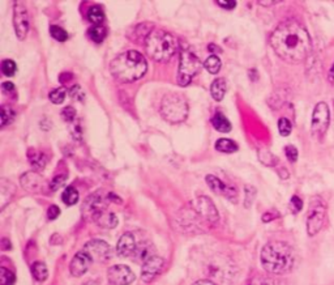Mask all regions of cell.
Listing matches in <instances>:
<instances>
[{"mask_svg": "<svg viewBox=\"0 0 334 285\" xmlns=\"http://www.w3.org/2000/svg\"><path fill=\"white\" fill-rule=\"evenodd\" d=\"M291 122L288 121L287 118H281L278 121V130H280V134L282 136H288L291 134Z\"/></svg>", "mask_w": 334, "mask_h": 285, "instance_id": "e575fe53", "label": "cell"}, {"mask_svg": "<svg viewBox=\"0 0 334 285\" xmlns=\"http://www.w3.org/2000/svg\"><path fill=\"white\" fill-rule=\"evenodd\" d=\"M197 212L204 220L210 224H217L219 221V214L214 203L208 196H200L197 199Z\"/></svg>", "mask_w": 334, "mask_h": 285, "instance_id": "5bb4252c", "label": "cell"}, {"mask_svg": "<svg viewBox=\"0 0 334 285\" xmlns=\"http://www.w3.org/2000/svg\"><path fill=\"white\" fill-rule=\"evenodd\" d=\"M88 20L92 22V24H96V25H100V24L103 22L104 13L100 5H93V7L89 8Z\"/></svg>", "mask_w": 334, "mask_h": 285, "instance_id": "d4e9b609", "label": "cell"}, {"mask_svg": "<svg viewBox=\"0 0 334 285\" xmlns=\"http://www.w3.org/2000/svg\"><path fill=\"white\" fill-rule=\"evenodd\" d=\"M64 182H66V177H63V176L55 177L54 179L51 180V183H50L51 190H52V191L58 190L59 187H62V186L64 185Z\"/></svg>", "mask_w": 334, "mask_h": 285, "instance_id": "60d3db41", "label": "cell"}, {"mask_svg": "<svg viewBox=\"0 0 334 285\" xmlns=\"http://www.w3.org/2000/svg\"><path fill=\"white\" fill-rule=\"evenodd\" d=\"M161 114L170 123H180L188 117L187 101L178 93H168L161 102Z\"/></svg>", "mask_w": 334, "mask_h": 285, "instance_id": "5b68a950", "label": "cell"}, {"mask_svg": "<svg viewBox=\"0 0 334 285\" xmlns=\"http://www.w3.org/2000/svg\"><path fill=\"white\" fill-rule=\"evenodd\" d=\"M193 285H216V284L209 280H199V281H196Z\"/></svg>", "mask_w": 334, "mask_h": 285, "instance_id": "f6af8a7d", "label": "cell"}, {"mask_svg": "<svg viewBox=\"0 0 334 285\" xmlns=\"http://www.w3.org/2000/svg\"><path fill=\"white\" fill-rule=\"evenodd\" d=\"M216 149L222 153H234L238 151V144L231 139L222 138L216 142Z\"/></svg>", "mask_w": 334, "mask_h": 285, "instance_id": "7402d4cb", "label": "cell"}, {"mask_svg": "<svg viewBox=\"0 0 334 285\" xmlns=\"http://www.w3.org/2000/svg\"><path fill=\"white\" fill-rule=\"evenodd\" d=\"M88 34L89 38L92 39L93 42L102 43V41H103L104 37H106V30H104L103 26L94 25L88 30Z\"/></svg>", "mask_w": 334, "mask_h": 285, "instance_id": "83f0119b", "label": "cell"}, {"mask_svg": "<svg viewBox=\"0 0 334 285\" xmlns=\"http://www.w3.org/2000/svg\"><path fill=\"white\" fill-rule=\"evenodd\" d=\"M84 285H98L97 283H94V281H88V283H85Z\"/></svg>", "mask_w": 334, "mask_h": 285, "instance_id": "c3c4849f", "label": "cell"}, {"mask_svg": "<svg viewBox=\"0 0 334 285\" xmlns=\"http://www.w3.org/2000/svg\"><path fill=\"white\" fill-rule=\"evenodd\" d=\"M221 66H222L221 59L218 58L217 55H210V56L205 60V63H204V67L206 68V71L210 72V73H213V75H216V73L219 72Z\"/></svg>", "mask_w": 334, "mask_h": 285, "instance_id": "4316f807", "label": "cell"}, {"mask_svg": "<svg viewBox=\"0 0 334 285\" xmlns=\"http://www.w3.org/2000/svg\"><path fill=\"white\" fill-rule=\"evenodd\" d=\"M1 89H3V92H7V93H11L15 90V85L11 83V81H5V83H3L1 84Z\"/></svg>", "mask_w": 334, "mask_h": 285, "instance_id": "ee69618b", "label": "cell"}, {"mask_svg": "<svg viewBox=\"0 0 334 285\" xmlns=\"http://www.w3.org/2000/svg\"><path fill=\"white\" fill-rule=\"evenodd\" d=\"M206 183H208V186L210 187V190H212L213 193L225 195V196L229 197V199H235V196H236V191H235V189L225 185V183L216 176H206Z\"/></svg>", "mask_w": 334, "mask_h": 285, "instance_id": "e0dca14e", "label": "cell"}, {"mask_svg": "<svg viewBox=\"0 0 334 285\" xmlns=\"http://www.w3.org/2000/svg\"><path fill=\"white\" fill-rule=\"evenodd\" d=\"M28 156H29L30 164H32V166H33L34 169H38V170H39V169H43L46 166L47 160L46 157H45V155L41 153V152L35 151V149H30V151L28 152Z\"/></svg>", "mask_w": 334, "mask_h": 285, "instance_id": "603a6c76", "label": "cell"}, {"mask_svg": "<svg viewBox=\"0 0 334 285\" xmlns=\"http://www.w3.org/2000/svg\"><path fill=\"white\" fill-rule=\"evenodd\" d=\"M13 25L16 30V36L18 39H24L29 32V15L25 5L21 1H15L13 7Z\"/></svg>", "mask_w": 334, "mask_h": 285, "instance_id": "8fae6325", "label": "cell"}, {"mask_svg": "<svg viewBox=\"0 0 334 285\" xmlns=\"http://www.w3.org/2000/svg\"><path fill=\"white\" fill-rule=\"evenodd\" d=\"M148 63L138 51L130 50L119 54L110 63V72L120 83H134L146 73Z\"/></svg>", "mask_w": 334, "mask_h": 285, "instance_id": "3957f363", "label": "cell"}, {"mask_svg": "<svg viewBox=\"0 0 334 285\" xmlns=\"http://www.w3.org/2000/svg\"><path fill=\"white\" fill-rule=\"evenodd\" d=\"M97 222V225H100V228L104 229H113L117 225V214L110 212V211H103L93 218Z\"/></svg>", "mask_w": 334, "mask_h": 285, "instance_id": "d6986e66", "label": "cell"}, {"mask_svg": "<svg viewBox=\"0 0 334 285\" xmlns=\"http://www.w3.org/2000/svg\"><path fill=\"white\" fill-rule=\"evenodd\" d=\"M260 260L264 269L271 275H284L290 272L295 263V254L286 242H269L261 250Z\"/></svg>", "mask_w": 334, "mask_h": 285, "instance_id": "7a4b0ae2", "label": "cell"}, {"mask_svg": "<svg viewBox=\"0 0 334 285\" xmlns=\"http://www.w3.org/2000/svg\"><path fill=\"white\" fill-rule=\"evenodd\" d=\"M62 199L67 206H73L79 201V191L75 187H67L63 193Z\"/></svg>", "mask_w": 334, "mask_h": 285, "instance_id": "f1b7e54d", "label": "cell"}, {"mask_svg": "<svg viewBox=\"0 0 334 285\" xmlns=\"http://www.w3.org/2000/svg\"><path fill=\"white\" fill-rule=\"evenodd\" d=\"M66 96H67V90L63 88H58V89H54L52 92L50 93V101L52 102V104H56V105H59V104H63V101L66 100Z\"/></svg>", "mask_w": 334, "mask_h": 285, "instance_id": "4dcf8cb0", "label": "cell"}, {"mask_svg": "<svg viewBox=\"0 0 334 285\" xmlns=\"http://www.w3.org/2000/svg\"><path fill=\"white\" fill-rule=\"evenodd\" d=\"M117 196H114L113 194H104L102 190H100L98 193L93 194L86 199L85 204H84L83 210L86 214H92V217L94 218L98 214L106 211V207L109 204V201L111 199H115Z\"/></svg>", "mask_w": 334, "mask_h": 285, "instance_id": "9c48e42d", "label": "cell"}, {"mask_svg": "<svg viewBox=\"0 0 334 285\" xmlns=\"http://www.w3.org/2000/svg\"><path fill=\"white\" fill-rule=\"evenodd\" d=\"M59 214H60V210H59V207L56 206H51L50 208H49V211H47V217H49V220H55Z\"/></svg>", "mask_w": 334, "mask_h": 285, "instance_id": "b9f144b4", "label": "cell"}, {"mask_svg": "<svg viewBox=\"0 0 334 285\" xmlns=\"http://www.w3.org/2000/svg\"><path fill=\"white\" fill-rule=\"evenodd\" d=\"M107 277L113 285H130L136 279L134 271L124 264H117L110 267L107 271Z\"/></svg>", "mask_w": 334, "mask_h": 285, "instance_id": "7c38bea8", "label": "cell"}, {"mask_svg": "<svg viewBox=\"0 0 334 285\" xmlns=\"http://www.w3.org/2000/svg\"><path fill=\"white\" fill-rule=\"evenodd\" d=\"M256 196V189L252 186H246V207H250Z\"/></svg>", "mask_w": 334, "mask_h": 285, "instance_id": "8d00e7d4", "label": "cell"}, {"mask_svg": "<svg viewBox=\"0 0 334 285\" xmlns=\"http://www.w3.org/2000/svg\"><path fill=\"white\" fill-rule=\"evenodd\" d=\"M212 125L214 128L219 132H230L231 131V123L227 121V118L221 113H217L212 119Z\"/></svg>", "mask_w": 334, "mask_h": 285, "instance_id": "cb8c5ba5", "label": "cell"}, {"mask_svg": "<svg viewBox=\"0 0 334 285\" xmlns=\"http://www.w3.org/2000/svg\"><path fill=\"white\" fill-rule=\"evenodd\" d=\"M50 33H51V36H52V38H55V39L59 41V42H64V41H67L68 33L66 32V30L63 29V28H60V26L51 25Z\"/></svg>", "mask_w": 334, "mask_h": 285, "instance_id": "1f68e13d", "label": "cell"}, {"mask_svg": "<svg viewBox=\"0 0 334 285\" xmlns=\"http://www.w3.org/2000/svg\"><path fill=\"white\" fill-rule=\"evenodd\" d=\"M21 185L26 191L39 193L42 187H43V178L38 173L28 172L21 177Z\"/></svg>", "mask_w": 334, "mask_h": 285, "instance_id": "ac0fdd59", "label": "cell"}, {"mask_svg": "<svg viewBox=\"0 0 334 285\" xmlns=\"http://www.w3.org/2000/svg\"><path fill=\"white\" fill-rule=\"evenodd\" d=\"M226 90H227V84H226V80L219 77V79H216L212 83V87H210V93H212V97H213L216 101H222L223 97L226 94Z\"/></svg>", "mask_w": 334, "mask_h": 285, "instance_id": "44dd1931", "label": "cell"}, {"mask_svg": "<svg viewBox=\"0 0 334 285\" xmlns=\"http://www.w3.org/2000/svg\"><path fill=\"white\" fill-rule=\"evenodd\" d=\"M62 115L64 117V119H66V121L72 122L76 117V110L73 109V107H71V106H67V107H64V109H63Z\"/></svg>", "mask_w": 334, "mask_h": 285, "instance_id": "ab89813d", "label": "cell"}, {"mask_svg": "<svg viewBox=\"0 0 334 285\" xmlns=\"http://www.w3.org/2000/svg\"><path fill=\"white\" fill-rule=\"evenodd\" d=\"M13 118H15V111L9 106H3L1 107V127L4 128L5 126H8L13 121Z\"/></svg>", "mask_w": 334, "mask_h": 285, "instance_id": "d6a6232c", "label": "cell"}, {"mask_svg": "<svg viewBox=\"0 0 334 285\" xmlns=\"http://www.w3.org/2000/svg\"><path fill=\"white\" fill-rule=\"evenodd\" d=\"M15 186L12 183H9L7 179L1 180L0 185V199H1V210H4V207L11 201V197L15 195Z\"/></svg>", "mask_w": 334, "mask_h": 285, "instance_id": "ffe728a7", "label": "cell"}, {"mask_svg": "<svg viewBox=\"0 0 334 285\" xmlns=\"http://www.w3.org/2000/svg\"><path fill=\"white\" fill-rule=\"evenodd\" d=\"M330 123V111L325 102H318L315 106L312 114V134L316 138H321L325 134Z\"/></svg>", "mask_w": 334, "mask_h": 285, "instance_id": "ba28073f", "label": "cell"}, {"mask_svg": "<svg viewBox=\"0 0 334 285\" xmlns=\"http://www.w3.org/2000/svg\"><path fill=\"white\" fill-rule=\"evenodd\" d=\"M270 45L281 59L288 63H301L311 51V37L301 24L287 20L271 33Z\"/></svg>", "mask_w": 334, "mask_h": 285, "instance_id": "6da1fadb", "label": "cell"}, {"mask_svg": "<svg viewBox=\"0 0 334 285\" xmlns=\"http://www.w3.org/2000/svg\"><path fill=\"white\" fill-rule=\"evenodd\" d=\"M163 264H165V260L161 258V256L153 255L151 258L144 262V266H142L141 269V279L144 283H150L157 277L163 268Z\"/></svg>", "mask_w": 334, "mask_h": 285, "instance_id": "4fadbf2b", "label": "cell"}, {"mask_svg": "<svg viewBox=\"0 0 334 285\" xmlns=\"http://www.w3.org/2000/svg\"><path fill=\"white\" fill-rule=\"evenodd\" d=\"M92 262L93 260L89 258V255H86L84 251L77 252L75 258L72 259L71 264H69V271H71L73 276H81V275H84V273L88 271Z\"/></svg>", "mask_w": 334, "mask_h": 285, "instance_id": "9a60e30c", "label": "cell"}, {"mask_svg": "<svg viewBox=\"0 0 334 285\" xmlns=\"http://www.w3.org/2000/svg\"><path fill=\"white\" fill-rule=\"evenodd\" d=\"M217 3L219 7H222V8L225 9H233L235 8V5H236V1H234V0H231V1H227V0H218Z\"/></svg>", "mask_w": 334, "mask_h": 285, "instance_id": "7bdbcfd3", "label": "cell"}, {"mask_svg": "<svg viewBox=\"0 0 334 285\" xmlns=\"http://www.w3.org/2000/svg\"><path fill=\"white\" fill-rule=\"evenodd\" d=\"M138 243L136 242V238L132 233H125L120 237L119 242H117V254L123 258L125 256H131L132 254H134L136 249H137Z\"/></svg>", "mask_w": 334, "mask_h": 285, "instance_id": "2e32d148", "label": "cell"}, {"mask_svg": "<svg viewBox=\"0 0 334 285\" xmlns=\"http://www.w3.org/2000/svg\"><path fill=\"white\" fill-rule=\"evenodd\" d=\"M86 255H89V258L92 260H96V262H104L111 258V254H113V250H111V246L109 243L104 242V241H100V239H93V241H89L85 246H84L83 250Z\"/></svg>", "mask_w": 334, "mask_h": 285, "instance_id": "30bf717a", "label": "cell"}, {"mask_svg": "<svg viewBox=\"0 0 334 285\" xmlns=\"http://www.w3.org/2000/svg\"><path fill=\"white\" fill-rule=\"evenodd\" d=\"M250 285H278V283L271 277L255 276L250 281Z\"/></svg>", "mask_w": 334, "mask_h": 285, "instance_id": "d590c367", "label": "cell"}, {"mask_svg": "<svg viewBox=\"0 0 334 285\" xmlns=\"http://www.w3.org/2000/svg\"><path fill=\"white\" fill-rule=\"evenodd\" d=\"M290 207L294 214H298L299 211L303 208V201H301V197L298 196H292L291 197V203H290Z\"/></svg>", "mask_w": 334, "mask_h": 285, "instance_id": "f35d334b", "label": "cell"}, {"mask_svg": "<svg viewBox=\"0 0 334 285\" xmlns=\"http://www.w3.org/2000/svg\"><path fill=\"white\" fill-rule=\"evenodd\" d=\"M326 220V203L321 196H313L307 214V233L313 237L321 231Z\"/></svg>", "mask_w": 334, "mask_h": 285, "instance_id": "52a82bcc", "label": "cell"}, {"mask_svg": "<svg viewBox=\"0 0 334 285\" xmlns=\"http://www.w3.org/2000/svg\"><path fill=\"white\" fill-rule=\"evenodd\" d=\"M32 272H33V276L35 277V280L38 281H45L49 276V271H47L46 264L42 263V262H35V263L32 266Z\"/></svg>", "mask_w": 334, "mask_h": 285, "instance_id": "484cf974", "label": "cell"}, {"mask_svg": "<svg viewBox=\"0 0 334 285\" xmlns=\"http://www.w3.org/2000/svg\"><path fill=\"white\" fill-rule=\"evenodd\" d=\"M330 80H332V83H334V66L332 68V71H330Z\"/></svg>", "mask_w": 334, "mask_h": 285, "instance_id": "7dc6e473", "label": "cell"}, {"mask_svg": "<svg viewBox=\"0 0 334 285\" xmlns=\"http://www.w3.org/2000/svg\"><path fill=\"white\" fill-rule=\"evenodd\" d=\"M284 153L287 156V159L291 161V162H295L298 160V149L292 145H287L284 148Z\"/></svg>", "mask_w": 334, "mask_h": 285, "instance_id": "74e56055", "label": "cell"}, {"mask_svg": "<svg viewBox=\"0 0 334 285\" xmlns=\"http://www.w3.org/2000/svg\"><path fill=\"white\" fill-rule=\"evenodd\" d=\"M15 281H16V277L13 275V272H11L5 267L0 268V283H1V285H13Z\"/></svg>", "mask_w": 334, "mask_h": 285, "instance_id": "f546056e", "label": "cell"}, {"mask_svg": "<svg viewBox=\"0 0 334 285\" xmlns=\"http://www.w3.org/2000/svg\"><path fill=\"white\" fill-rule=\"evenodd\" d=\"M260 5H271V4H276V3H280V1H257Z\"/></svg>", "mask_w": 334, "mask_h": 285, "instance_id": "bcb514c9", "label": "cell"}, {"mask_svg": "<svg viewBox=\"0 0 334 285\" xmlns=\"http://www.w3.org/2000/svg\"><path fill=\"white\" fill-rule=\"evenodd\" d=\"M201 63L200 59L193 54L192 51L183 50L180 53V63L179 70H178V77L176 81L180 87H187L195 76L200 72Z\"/></svg>", "mask_w": 334, "mask_h": 285, "instance_id": "8992f818", "label": "cell"}, {"mask_svg": "<svg viewBox=\"0 0 334 285\" xmlns=\"http://www.w3.org/2000/svg\"><path fill=\"white\" fill-rule=\"evenodd\" d=\"M16 63H15L13 60H11V59H5V60L1 62V72H3L5 76L11 77V76H13L16 73Z\"/></svg>", "mask_w": 334, "mask_h": 285, "instance_id": "836d02e7", "label": "cell"}, {"mask_svg": "<svg viewBox=\"0 0 334 285\" xmlns=\"http://www.w3.org/2000/svg\"><path fill=\"white\" fill-rule=\"evenodd\" d=\"M146 54L155 62H167L178 50V42L166 30L154 29L145 39Z\"/></svg>", "mask_w": 334, "mask_h": 285, "instance_id": "277c9868", "label": "cell"}]
</instances>
